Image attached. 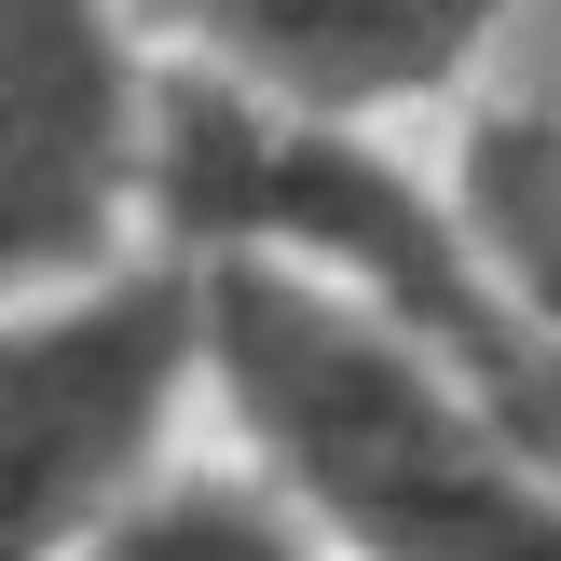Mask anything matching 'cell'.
<instances>
[{
  "label": "cell",
  "mask_w": 561,
  "mask_h": 561,
  "mask_svg": "<svg viewBox=\"0 0 561 561\" xmlns=\"http://www.w3.org/2000/svg\"><path fill=\"white\" fill-rule=\"evenodd\" d=\"M206 370L261 480L343 561H561V480L411 343L383 301L288 247L206 261Z\"/></svg>",
  "instance_id": "cell-1"
},
{
  "label": "cell",
  "mask_w": 561,
  "mask_h": 561,
  "mask_svg": "<svg viewBox=\"0 0 561 561\" xmlns=\"http://www.w3.org/2000/svg\"><path fill=\"white\" fill-rule=\"evenodd\" d=\"M206 356V274H124L69 316L0 329V561L82 548L137 493Z\"/></svg>",
  "instance_id": "cell-2"
},
{
  "label": "cell",
  "mask_w": 561,
  "mask_h": 561,
  "mask_svg": "<svg viewBox=\"0 0 561 561\" xmlns=\"http://www.w3.org/2000/svg\"><path fill=\"white\" fill-rule=\"evenodd\" d=\"M137 192V82L110 0H0V288L82 274Z\"/></svg>",
  "instance_id": "cell-3"
},
{
  "label": "cell",
  "mask_w": 561,
  "mask_h": 561,
  "mask_svg": "<svg viewBox=\"0 0 561 561\" xmlns=\"http://www.w3.org/2000/svg\"><path fill=\"white\" fill-rule=\"evenodd\" d=\"M151 14L179 42H206L219 96L274 110V124L356 137L370 110L453 96L520 27V0H151Z\"/></svg>",
  "instance_id": "cell-4"
},
{
  "label": "cell",
  "mask_w": 561,
  "mask_h": 561,
  "mask_svg": "<svg viewBox=\"0 0 561 561\" xmlns=\"http://www.w3.org/2000/svg\"><path fill=\"white\" fill-rule=\"evenodd\" d=\"M453 219L480 233V261L520 288V316L561 343V82H520V96H480L453 124Z\"/></svg>",
  "instance_id": "cell-5"
},
{
  "label": "cell",
  "mask_w": 561,
  "mask_h": 561,
  "mask_svg": "<svg viewBox=\"0 0 561 561\" xmlns=\"http://www.w3.org/2000/svg\"><path fill=\"white\" fill-rule=\"evenodd\" d=\"M82 561H316V520L247 466H179V480L124 493L82 535Z\"/></svg>",
  "instance_id": "cell-6"
}]
</instances>
